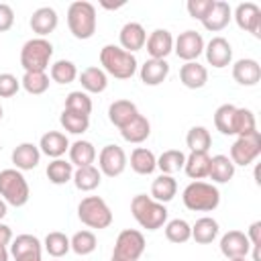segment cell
I'll return each instance as SVG.
<instances>
[{
    "label": "cell",
    "instance_id": "obj_1",
    "mask_svg": "<svg viewBox=\"0 0 261 261\" xmlns=\"http://www.w3.org/2000/svg\"><path fill=\"white\" fill-rule=\"evenodd\" d=\"M100 65L106 75L116 80H130L137 71V57L124 51L120 45H104L100 49Z\"/></svg>",
    "mask_w": 261,
    "mask_h": 261
},
{
    "label": "cell",
    "instance_id": "obj_2",
    "mask_svg": "<svg viewBox=\"0 0 261 261\" xmlns=\"http://www.w3.org/2000/svg\"><path fill=\"white\" fill-rule=\"evenodd\" d=\"M130 212H133V218L139 222V226L147 228V230H157V228L165 226V222H167L165 204L155 202L147 194H137L130 200Z\"/></svg>",
    "mask_w": 261,
    "mask_h": 261
},
{
    "label": "cell",
    "instance_id": "obj_3",
    "mask_svg": "<svg viewBox=\"0 0 261 261\" xmlns=\"http://www.w3.org/2000/svg\"><path fill=\"white\" fill-rule=\"evenodd\" d=\"M96 24H98V18H96V6L94 4H90L86 0H77V2L69 4L67 27L75 39H80V41L92 39L96 33Z\"/></svg>",
    "mask_w": 261,
    "mask_h": 261
},
{
    "label": "cell",
    "instance_id": "obj_4",
    "mask_svg": "<svg viewBox=\"0 0 261 261\" xmlns=\"http://www.w3.org/2000/svg\"><path fill=\"white\" fill-rule=\"evenodd\" d=\"M181 200H184V206L192 212H212L220 204V192L214 184L200 179L186 186Z\"/></svg>",
    "mask_w": 261,
    "mask_h": 261
},
{
    "label": "cell",
    "instance_id": "obj_5",
    "mask_svg": "<svg viewBox=\"0 0 261 261\" xmlns=\"http://www.w3.org/2000/svg\"><path fill=\"white\" fill-rule=\"evenodd\" d=\"M0 198L14 208H20L29 202L31 188H29V181L24 179L22 171H18L14 167L0 171Z\"/></svg>",
    "mask_w": 261,
    "mask_h": 261
},
{
    "label": "cell",
    "instance_id": "obj_6",
    "mask_svg": "<svg viewBox=\"0 0 261 261\" xmlns=\"http://www.w3.org/2000/svg\"><path fill=\"white\" fill-rule=\"evenodd\" d=\"M53 57V45L43 39L35 37L29 39L20 49V65L24 71H45Z\"/></svg>",
    "mask_w": 261,
    "mask_h": 261
},
{
    "label": "cell",
    "instance_id": "obj_7",
    "mask_svg": "<svg viewBox=\"0 0 261 261\" xmlns=\"http://www.w3.org/2000/svg\"><path fill=\"white\" fill-rule=\"evenodd\" d=\"M77 218L88 228H108L112 224V210L100 196H86L77 204Z\"/></svg>",
    "mask_w": 261,
    "mask_h": 261
},
{
    "label": "cell",
    "instance_id": "obj_8",
    "mask_svg": "<svg viewBox=\"0 0 261 261\" xmlns=\"http://www.w3.org/2000/svg\"><path fill=\"white\" fill-rule=\"evenodd\" d=\"M145 251V237L141 230L126 228L116 237L112 257L118 261H137Z\"/></svg>",
    "mask_w": 261,
    "mask_h": 261
},
{
    "label": "cell",
    "instance_id": "obj_9",
    "mask_svg": "<svg viewBox=\"0 0 261 261\" xmlns=\"http://www.w3.org/2000/svg\"><path fill=\"white\" fill-rule=\"evenodd\" d=\"M261 155V135L259 130L245 135V137H237V141L230 147V161L237 165H251L257 157Z\"/></svg>",
    "mask_w": 261,
    "mask_h": 261
},
{
    "label": "cell",
    "instance_id": "obj_10",
    "mask_svg": "<svg viewBox=\"0 0 261 261\" xmlns=\"http://www.w3.org/2000/svg\"><path fill=\"white\" fill-rule=\"evenodd\" d=\"M126 153L118 145H106L98 153V169L106 177H118L126 169Z\"/></svg>",
    "mask_w": 261,
    "mask_h": 261
},
{
    "label": "cell",
    "instance_id": "obj_11",
    "mask_svg": "<svg viewBox=\"0 0 261 261\" xmlns=\"http://www.w3.org/2000/svg\"><path fill=\"white\" fill-rule=\"evenodd\" d=\"M173 51L186 63L188 61H196L204 53V39H202V35L198 31H184L173 41Z\"/></svg>",
    "mask_w": 261,
    "mask_h": 261
},
{
    "label": "cell",
    "instance_id": "obj_12",
    "mask_svg": "<svg viewBox=\"0 0 261 261\" xmlns=\"http://www.w3.org/2000/svg\"><path fill=\"white\" fill-rule=\"evenodd\" d=\"M232 18L237 20L239 29L251 33L253 37H261V8L255 2H241L234 8Z\"/></svg>",
    "mask_w": 261,
    "mask_h": 261
},
{
    "label": "cell",
    "instance_id": "obj_13",
    "mask_svg": "<svg viewBox=\"0 0 261 261\" xmlns=\"http://www.w3.org/2000/svg\"><path fill=\"white\" fill-rule=\"evenodd\" d=\"M204 55L212 67L222 69L232 61V47L224 37H212L208 45H204Z\"/></svg>",
    "mask_w": 261,
    "mask_h": 261
},
{
    "label": "cell",
    "instance_id": "obj_14",
    "mask_svg": "<svg viewBox=\"0 0 261 261\" xmlns=\"http://www.w3.org/2000/svg\"><path fill=\"white\" fill-rule=\"evenodd\" d=\"M251 251V243L245 232L241 230H228L220 239V253L226 259H237V257H247Z\"/></svg>",
    "mask_w": 261,
    "mask_h": 261
},
{
    "label": "cell",
    "instance_id": "obj_15",
    "mask_svg": "<svg viewBox=\"0 0 261 261\" xmlns=\"http://www.w3.org/2000/svg\"><path fill=\"white\" fill-rule=\"evenodd\" d=\"M145 47H147L149 59H165L173 51V37L167 29H155L147 37Z\"/></svg>",
    "mask_w": 261,
    "mask_h": 261
},
{
    "label": "cell",
    "instance_id": "obj_16",
    "mask_svg": "<svg viewBox=\"0 0 261 261\" xmlns=\"http://www.w3.org/2000/svg\"><path fill=\"white\" fill-rule=\"evenodd\" d=\"M118 41H120V47H122L124 51H128V53L135 55V51H139V49L145 47V43H147V33H145V29H143L141 22H133V20H130V22H126V24L120 29Z\"/></svg>",
    "mask_w": 261,
    "mask_h": 261
},
{
    "label": "cell",
    "instance_id": "obj_17",
    "mask_svg": "<svg viewBox=\"0 0 261 261\" xmlns=\"http://www.w3.org/2000/svg\"><path fill=\"white\" fill-rule=\"evenodd\" d=\"M12 163H14V169L18 171H31L39 165L41 161V151H39V145H33V143H20L14 147L12 155H10Z\"/></svg>",
    "mask_w": 261,
    "mask_h": 261
},
{
    "label": "cell",
    "instance_id": "obj_18",
    "mask_svg": "<svg viewBox=\"0 0 261 261\" xmlns=\"http://www.w3.org/2000/svg\"><path fill=\"white\" fill-rule=\"evenodd\" d=\"M57 22H59V16L55 12V8L51 6H41L33 12L29 24L33 29V33H37V37H47L49 33H53L57 29Z\"/></svg>",
    "mask_w": 261,
    "mask_h": 261
},
{
    "label": "cell",
    "instance_id": "obj_19",
    "mask_svg": "<svg viewBox=\"0 0 261 261\" xmlns=\"http://www.w3.org/2000/svg\"><path fill=\"white\" fill-rule=\"evenodd\" d=\"M232 77L241 86H257L261 80V65L255 59H239L232 63Z\"/></svg>",
    "mask_w": 261,
    "mask_h": 261
},
{
    "label": "cell",
    "instance_id": "obj_20",
    "mask_svg": "<svg viewBox=\"0 0 261 261\" xmlns=\"http://www.w3.org/2000/svg\"><path fill=\"white\" fill-rule=\"evenodd\" d=\"M179 82L190 90H200L208 82V69L198 61H188L179 67Z\"/></svg>",
    "mask_w": 261,
    "mask_h": 261
},
{
    "label": "cell",
    "instance_id": "obj_21",
    "mask_svg": "<svg viewBox=\"0 0 261 261\" xmlns=\"http://www.w3.org/2000/svg\"><path fill=\"white\" fill-rule=\"evenodd\" d=\"M39 151L47 157H53V159H59L61 155H65V151H69V141L63 133L59 130H49L41 137L39 141Z\"/></svg>",
    "mask_w": 261,
    "mask_h": 261
},
{
    "label": "cell",
    "instance_id": "obj_22",
    "mask_svg": "<svg viewBox=\"0 0 261 261\" xmlns=\"http://www.w3.org/2000/svg\"><path fill=\"white\" fill-rule=\"evenodd\" d=\"M139 75L145 86H159L169 75V63L165 59H147L141 65Z\"/></svg>",
    "mask_w": 261,
    "mask_h": 261
},
{
    "label": "cell",
    "instance_id": "obj_23",
    "mask_svg": "<svg viewBox=\"0 0 261 261\" xmlns=\"http://www.w3.org/2000/svg\"><path fill=\"white\" fill-rule=\"evenodd\" d=\"M230 18H232V10H230L228 2L216 0V2H214V8L208 12V16L202 20V24H204L206 31H210V33H218V31H222V29L228 27Z\"/></svg>",
    "mask_w": 261,
    "mask_h": 261
},
{
    "label": "cell",
    "instance_id": "obj_24",
    "mask_svg": "<svg viewBox=\"0 0 261 261\" xmlns=\"http://www.w3.org/2000/svg\"><path fill=\"white\" fill-rule=\"evenodd\" d=\"M137 114H139V108H137V104L130 102V100H114V102L108 106V120H110L116 128L126 126Z\"/></svg>",
    "mask_w": 261,
    "mask_h": 261
},
{
    "label": "cell",
    "instance_id": "obj_25",
    "mask_svg": "<svg viewBox=\"0 0 261 261\" xmlns=\"http://www.w3.org/2000/svg\"><path fill=\"white\" fill-rule=\"evenodd\" d=\"M120 135H122V139L126 141V143H143V141H147L149 139V135H151V122L147 120V116H143L141 112L126 124V126H122L120 128Z\"/></svg>",
    "mask_w": 261,
    "mask_h": 261
},
{
    "label": "cell",
    "instance_id": "obj_26",
    "mask_svg": "<svg viewBox=\"0 0 261 261\" xmlns=\"http://www.w3.org/2000/svg\"><path fill=\"white\" fill-rule=\"evenodd\" d=\"M80 84H82V88H84L86 94H88V92L100 94V92H104L106 86H108V75H106V71H104L102 67L92 65V67H86V69L80 73Z\"/></svg>",
    "mask_w": 261,
    "mask_h": 261
},
{
    "label": "cell",
    "instance_id": "obj_27",
    "mask_svg": "<svg viewBox=\"0 0 261 261\" xmlns=\"http://www.w3.org/2000/svg\"><path fill=\"white\" fill-rule=\"evenodd\" d=\"M208 167H210V155L208 153L190 151V155L186 157V163H184L186 175L194 181H200V179L208 177Z\"/></svg>",
    "mask_w": 261,
    "mask_h": 261
},
{
    "label": "cell",
    "instance_id": "obj_28",
    "mask_svg": "<svg viewBox=\"0 0 261 261\" xmlns=\"http://www.w3.org/2000/svg\"><path fill=\"white\" fill-rule=\"evenodd\" d=\"M234 175V163L228 159V155H214L210 157V167H208V177L214 184H226Z\"/></svg>",
    "mask_w": 261,
    "mask_h": 261
},
{
    "label": "cell",
    "instance_id": "obj_29",
    "mask_svg": "<svg viewBox=\"0 0 261 261\" xmlns=\"http://www.w3.org/2000/svg\"><path fill=\"white\" fill-rule=\"evenodd\" d=\"M175 194H177V181H175L173 175L161 173L159 177L153 179V184H151V198L155 202H161V204L171 202L175 198Z\"/></svg>",
    "mask_w": 261,
    "mask_h": 261
},
{
    "label": "cell",
    "instance_id": "obj_30",
    "mask_svg": "<svg viewBox=\"0 0 261 261\" xmlns=\"http://www.w3.org/2000/svg\"><path fill=\"white\" fill-rule=\"evenodd\" d=\"M130 169L139 175H151L157 169V157L153 155L151 149L137 147L130 153Z\"/></svg>",
    "mask_w": 261,
    "mask_h": 261
},
{
    "label": "cell",
    "instance_id": "obj_31",
    "mask_svg": "<svg viewBox=\"0 0 261 261\" xmlns=\"http://www.w3.org/2000/svg\"><path fill=\"white\" fill-rule=\"evenodd\" d=\"M96 161V147L90 141H75L69 145V163L75 167H88Z\"/></svg>",
    "mask_w": 261,
    "mask_h": 261
},
{
    "label": "cell",
    "instance_id": "obj_32",
    "mask_svg": "<svg viewBox=\"0 0 261 261\" xmlns=\"http://www.w3.org/2000/svg\"><path fill=\"white\" fill-rule=\"evenodd\" d=\"M218 222L212 216H202L196 220V224L192 226V239L200 245H210L216 237H218Z\"/></svg>",
    "mask_w": 261,
    "mask_h": 261
},
{
    "label": "cell",
    "instance_id": "obj_33",
    "mask_svg": "<svg viewBox=\"0 0 261 261\" xmlns=\"http://www.w3.org/2000/svg\"><path fill=\"white\" fill-rule=\"evenodd\" d=\"M71 179H73V184H75V188L80 192H92V190H96L100 186L102 173H100L98 167L88 165V167H77L73 171V177Z\"/></svg>",
    "mask_w": 261,
    "mask_h": 261
},
{
    "label": "cell",
    "instance_id": "obj_34",
    "mask_svg": "<svg viewBox=\"0 0 261 261\" xmlns=\"http://www.w3.org/2000/svg\"><path fill=\"white\" fill-rule=\"evenodd\" d=\"M184 163H186V155H184V151H179V149H167V151H163V153L157 157V167H159L161 173H165V175L177 173L179 169H184Z\"/></svg>",
    "mask_w": 261,
    "mask_h": 261
},
{
    "label": "cell",
    "instance_id": "obj_35",
    "mask_svg": "<svg viewBox=\"0 0 261 261\" xmlns=\"http://www.w3.org/2000/svg\"><path fill=\"white\" fill-rule=\"evenodd\" d=\"M47 177H49L51 184L63 186V184L71 181V177H73V165H71L69 161L61 159V157H59V159H53V161L47 165Z\"/></svg>",
    "mask_w": 261,
    "mask_h": 261
},
{
    "label": "cell",
    "instance_id": "obj_36",
    "mask_svg": "<svg viewBox=\"0 0 261 261\" xmlns=\"http://www.w3.org/2000/svg\"><path fill=\"white\" fill-rule=\"evenodd\" d=\"M43 249L53 257V259H59L63 255H67L71 251V245H69V237L59 232V230H53L45 237V243H43Z\"/></svg>",
    "mask_w": 261,
    "mask_h": 261
},
{
    "label": "cell",
    "instance_id": "obj_37",
    "mask_svg": "<svg viewBox=\"0 0 261 261\" xmlns=\"http://www.w3.org/2000/svg\"><path fill=\"white\" fill-rule=\"evenodd\" d=\"M186 145L190 147V151L196 153H208L210 145H212V137L210 130L206 126H192L186 135Z\"/></svg>",
    "mask_w": 261,
    "mask_h": 261
},
{
    "label": "cell",
    "instance_id": "obj_38",
    "mask_svg": "<svg viewBox=\"0 0 261 261\" xmlns=\"http://www.w3.org/2000/svg\"><path fill=\"white\" fill-rule=\"evenodd\" d=\"M163 228H165V239L169 243L181 245V243H188L192 239V226L184 218H173V220L165 222Z\"/></svg>",
    "mask_w": 261,
    "mask_h": 261
},
{
    "label": "cell",
    "instance_id": "obj_39",
    "mask_svg": "<svg viewBox=\"0 0 261 261\" xmlns=\"http://www.w3.org/2000/svg\"><path fill=\"white\" fill-rule=\"evenodd\" d=\"M49 75L45 73V71H24V75H22V80H20V86L29 92V94H33V96H41V94H45L47 90H49Z\"/></svg>",
    "mask_w": 261,
    "mask_h": 261
},
{
    "label": "cell",
    "instance_id": "obj_40",
    "mask_svg": "<svg viewBox=\"0 0 261 261\" xmlns=\"http://www.w3.org/2000/svg\"><path fill=\"white\" fill-rule=\"evenodd\" d=\"M234 112H237V106L232 104H222L216 108L214 112V126L216 130H220L222 135H234Z\"/></svg>",
    "mask_w": 261,
    "mask_h": 261
},
{
    "label": "cell",
    "instance_id": "obj_41",
    "mask_svg": "<svg viewBox=\"0 0 261 261\" xmlns=\"http://www.w3.org/2000/svg\"><path fill=\"white\" fill-rule=\"evenodd\" d=\"M59 122L71 135H82V133H86L90 128V116L77 114V112H71V110H65V108H63V112L59 116Z\"/></svg>",
    "mask_w": 261,
    "mask_h": 261
},
{
    "label": "cell",
    "instance_id": "obj_42",
    "mask_svg": "<svg viewBox=\"0 0 261 261\" xmlns=\"http://www.w3.org/2000/svg\"><path fill=\"white\" fill-rule=\"evenodd\" d=\"M27 253H43V245L35 234H18L16 239H12L10 245V255L12 257H20Z\"/></svg>",
    "mask_w": 261,
    "mask_h": 261
},
{
    "label": "cell",
    "instance_id": "obj_43",
    "mask_svg": "<svg viewBox=\"0 0 261 261\" xmlns=\"http://www.w3.org/2000/svg\"><path fill=\"white\" fill-rule=\"evenodd\" d=\"M51 80L55 84H71L77 77V67L73 61L69 59H59L55 63H51V71H49Z\"/></svg>",
    "mask_w": 261,
    "mask_h": 261
},
{
    "label": "cell",
    "instance_id": "obj_44",
    "mask_svg": "<svg viewBox=\"0 0 261 261\" xmlns=\"http://www.w3.org/2000/svg\"><path fill=\"white\" fill-rule=\"evenodd\" d=\"M69 245H71V251L75 255H90L96 251L98 247V241H96V234L92 230H77L71 239H69Z\"/></svg>",
    "mask_w": 261,
    "mask_h": 261
},
{
    "label": "cell",
    "instance_id": "obj_45",
    "mask_svg": "<svg viewBox=\"0 0 261 261\" xmlns=\"http://www.w3.org/2000/svg\"><path fill=\"white\" fill-rule=\"evenodd\" d=\"M65 110L90 116V112H92V98L86 92H82V90H73L65 98Z\"/></svg>",
    "mask_w": 261,
    "mask_h": 261
},
{
    "label": "cell",
    "instance_id": "obj_46",
    "mask_svg": "<svg viewBox=\"0 0 261 261\" xmlns=\"http://www.w3.org/2000/svg\"><path fill=\"white\" fill-rule=\"evenodd\" d=\"M257 130L255 124V114L249 108H237L234 112V135L237 137H245Z\"/></svg>",
    "mask_w": 261,
    "mask_h": 261
},
{
    "label": "cell",
    "instance_id": "obj_47",
    "mask_svg": "<svg viewBox=\"0 0 261 261\" xmlns=\"http://www.w3.org/2000/svg\"><path fill=\"white\" fill-rule=\"evenodd\" d=\"M214 2L216 0H188L186 8H188V12H190L192 18H196V20L202 22L208 16V12L214 8Z\"/></svg>",
    "mask_w": 261,
    "mask_h": 261
},
{
    "label": "cell",
    "instance_id": "obj_48",
    "mask_svg": "<svg viewBox=\"0 0 261 261\" xmlns=\"http://www.w3.org/2000/svg\"><path fill=\"white\" fill-rule=\"evenodd\" d=\"M20 90V80L12 73H0V98H12Z\"/></svg>",
    "mask_w": 261,
    "mask_h": 261
},
{
    "label": "cell",
    "instance_id": "obj_49",
    "mask_svg": "<svg viewBox=\"0 0 261 261\" xmlns=\"http://www.w3.org/2000/svg\"><path fill=\"white\" fill-rule=\"evenodd\" d=\"M12 24H14V10L8 4L0 2V33L10 31Z\"/></svg>",
    "mask_w": 261,
    "mask_h": 261
},
{
    "label": "cell",
    "instance_id": "obj_50",
    "mask_svg": "<svg viewBox=\"0 0 261 261\" xmlns=\"http://www.w3.org/2000/svg\"><path fill=\"white\" fill-rule=\"evenodd\" d=\"M247 239H249V243H251L253 249H259V247H261V220H255V222L249 226Z\"/></svg>",
    "mask_w": 261,
    "mask_h": 261
},
{
    "label": "cell",
    "instance_id": "obj_51",
    "mask_svg": "<svg viewBox=\"0 0 261 261\" xmlns=\"http://www.w3.org/2000/svg\"><path fill=\"white\" fill-rule=\"evenodd\" d=\"M10 243H12V228L0 222V247H6Z\"/></svg>",
    "mask_w": 261,
    "mask_h": 261
},
{
    "label": "cell",
    "instance_id": "obj_52",
    "mask_svg": "<svg viewBox=\"0 0 261 261\" xmlns=\"http://www.w3.org/2000/svg\"><path fill=\"white\" fill-rule=\"evenodd\" d=\"M14 261H43V255L41 253H27V255L14 257Z\"/></svg>",
    "mask_w": 261,
    "mask_h": 261
},
{
    "label": "cell",
    "instance_id": "obj_53",
    "mask_svg": "<svg viewBox=\"0 0 261 261\" xmlns=\"http://www.w3.org/2000/svg\"><path fill=\"white\" fill-rule=\"evenodd\" d=\"M6 212H8V204H6V202L0 198V220L6 216Z\"/></svg>",
    "mask_w": 261,
    "mask_h": 261
},
{
    "label": "cell",
    "instance_id": "obj_54",
    "mask_svg": "<svg viewBox=\"0 0 261 261\" xmlns=\"http://www.w3.org/2000/svg\"><path fill=\"white\" fill-rule=\"evenodd\" d=\"M0 261H8V249L0 247Z\"/></svg>",
    "mask_w": 261,
    "mask_h": 261
},
{
    "label": "cell",
    "instance_id": "obj_55",
    "mask_svg": "<svg viewBox=\"0 0 261 261\" xmlns=\"http://www.w3.org/2000/svg\"><path fill=\"white\" fill-rule=\"evenodd\" d=\"M228 261H247V257H237V259H228Z\"/></svg>",
    "mask_w": 261,
    "mask_h": 261
},
{
    "label": "cell",
    "instance_id": "obj_56",
    "mask_svg": "<svg viewBox=\"0 0 261 261\" xmlns=\"http://www.w3.org/2000/svg\"><path fill=\"white\" fill-rule=\"evenodd\" d=\"M2 116H4V110H2V104H0V120H2Z\"/></svg>",
    "mask_w": 261,
    "mask_h": 261
},
{
    "label": "cell",
    "instance_id": "obj_57",
    "mask_svg": "<svg viewBox=\"0 0 261 261\" xmlns=\"http://www.w3.org/2000/svg\"><path fill=\"white\" fill-rule=\"evenodd\" d=\"M110 261H118V259H114V257H110Z\"/></svg>",
    "mask_w": 261,
    "mask_h": 261
}]
</instances>
